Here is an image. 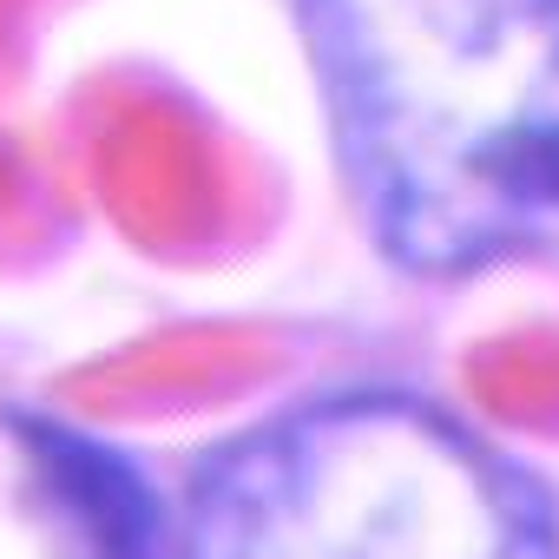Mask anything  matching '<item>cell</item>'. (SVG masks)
Segmentation results:
<instances>
[{
  "label": "cell",
  "instance_id": "obj_1",
  "mask_svg": "<svg viewBox=\"0 0 559 559\" xmlns=\"http://www.w3.org/2000/svg\"><path fill=\"white\" fill-rule=\"evenodd\" d=\"M356 217L415 276L559 243V0H297Z\"/></svg>",
  "mask_w": 559,
  "mask_h": 559
},
{
  "label": "cell",
  "instance_id": "obj_2",
  "mask_svg": "<svg viewBox=\"0 0 559 559\" xmlns=\"http://www.w3.org/2000/svg\"><path fill=\"white\" fill-rule=\"evenodd\" d=\"M178 559H559V513L421 395H317L191 467Z\"/></svg>",
  "mask_w": 559,
  "mask_h": 559
}]
</instances>
